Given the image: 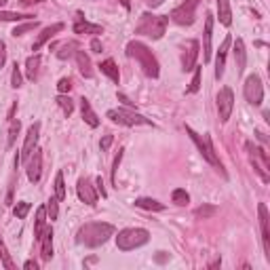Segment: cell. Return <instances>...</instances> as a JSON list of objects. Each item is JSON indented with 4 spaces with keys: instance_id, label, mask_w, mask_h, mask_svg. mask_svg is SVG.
Wrapping results in <instances>:
<instances>
[{
    "instance_id": "cell-1",
    "label": "cell",
    "mask_w": 270,
    "mask_h": 270,
    "mask_svg": "<svg viewBox=\"0 0 270 270\" xmlns=\"http://www.w3.org/2000/svg\"><path fill=\"white\" fill-rule=\"evenodd\" d=\"M114 226L106 224V222H89V224L80 226L78 234H76V240L84 247H100L104 245L110 236H114Z\"/></svg>"
},
{
    "instance_id": "cell-2",
    "label": "cell",
    "mask_w": 270,
    "mask_h": 270,
    "mask_svg": "<svg viewBox=\"0 0 270 270\" xmlns=\"http://www.w3.org/2000/svg\"><path fill=\"white\" fill-rule=\"evenodd\" d=\"M127 55L133 57V60L140 64V68L144 70V74L150 76V78H156V76L160 74L156 57H154V53H152L144 42H140V40H131V42L127 44Z\"/></svg>"
},
{
    "instance_id": "cell-3",
    "label": "cell",
    "mask_w": 270,
    "mask_h": 270,
    "mask_svg": "<svg viewBox=\"0 0 270 270\" xmlns=\"http://www.w3.org/2000/svg\"><path fill=\"white\" fill-rule=\"evenodd\" d=\"M167 22H169L167 15L144 13L140 17L138 26H135V34L148 36V38H152V40H158V38H162V34H165V30H167Z\"/></svg>"
},
{
    "instance_id": "cell-4",
    "label": "cell",
    "mask_w": 270,
    "mask_h": 270,
    "mask_svg": "<svg viewBox=\"0 0 270 270\" xmlns=\"http://www.w3.org/2000/svg\"><path fill=\"white\" fill-rule=\"evenodd\" d=\"M150 240V232L146 228H124L116 236V247L120 252H131V249L144 247Z\"/></svg>"
},
{
    "instance_id": "cell-5",
    "label": "cell",
    "mask_w": 270,
    "mask_h": 270,
    "mask_svg": "<svg viewBox=\"0 0 270 270\" xmlns=\"http://www.w3.org/2000/svg\"><path fill=\"white\" fill-rule=\"evenodd\" d=\"M186 133L192 138V142L196 144V148H198V152L202 154V158H205L209 165H214L216 169H222V162H220V158H218V154H216V148H214V144H211V135H198L192 127H188L186 124Z\"/></svg>"
},
{
    "instance_id": "cell-6",
    "label": "cell",
    "mask_w": 270,
    "mask_h": 270,
    "mask_svg": "<svg viewBox=\"0 0 270 270\" xmlns=\"http://www.w3.org/2000/svg\"><path fill=\"white\" fill-rule=\"evenodd\" d=\"M200 0H184L180 6H176L171 11V17L173 22H176L178 26H192L196 22V6H198Z\"/></svg>"
},
{
    "instance_id": "cell-7",
    "label": "cell",
    "mask_w": 270,
    "mask_h": 270,
    "mask_svg": "<svg viewBox=\"0 0 270 270\" xmlns=\"http://www.w3.org/2000/svg\"><path fill=\"white\" fill-rule=\"evenodd\" d=\"M112 122H118V124H124V127H135V124H146V127H150L152 120L142 116V114L138 112H131V110H124V108H116V110H108V114H106Z\"/></svg>"
},
{
    "instance_id": "cell-8",
    "label": "cell",
    "mask_w": 270,
    "mask_h": 270,
    "mask_svg": "<svg viewBox=\"0 0 270 270\" xmlns=\"http://www.w3.org/2000/svg\"><path fill=\"white\" fill-rule=\"evenodd\" d=\"M243 93H245V100L252 104V106H260L264 102V84H262V78L258 74H249L245 78V84H243Z\"/></svg>"
},
{
    "instance_id": "cell-9",
    "label": "cell",
    "mask_w": 270,
    "mask_h": 270,
    "mask_svg": "<svg viewBox=\"0 0 270 270\" xmlns=\"http://www.w3.org/2000/svg\"><path fill=\"white\" fill-rule=\"evenodd\" d=\"M249 152H252V165L254 169L260 173V178H262L264 184L270 182V160H268V152L260 146H252L249 144Z\"/></svg>"
},
{
    "instance_id": "cell-10",
    "label": "cell",
    "mask_w": 270,
    "mask_h": 270,
    "mask_svg": "<svg viewBox=\"0 0 270 270\" xmlns=\"http://www.w3.org/2000/svg\"><path fill=\"white\" fill-rule=\"evenodd\" d=\"M216 106H218V114H220V120L226 122L230 118V114L234 110V93L230 86H224V89H220L218 98H216Z\"/></svg>"
},
{
    "instance_id": "cell-11",
    "label": "cell",
    "mask_w": 270,
    "mask_h": 270,
    "mask_svg": "<svg viewBox=\"0 0 270 270\" xmlns=\"http://www.w3.org/2000/svg\"><path fill=\"white\" fill-rule=\"evenodd\" d=\"M198 42L196 40H188L186 46H184V55H182V70L184 72H190L194 70L196 66V57H198Z\"/></svg>"
},
{
    "instance_id": "cell-12",
    "label": "cell",
    "mask_w": 270,
    "mask_h": 270,
    "mask_svg": "<svg viewBox=\"0 0 270 270\" xmlns=\"http://www.w3.org/2000/svg\"><path fill=\"white\" fill-rule=\"evenodd\" d=\"M28 180L36 184L38 180H40V173H42V150L34 148V152L30 154V158H28Z\"/></svg>"
},
{
    "instance_id": "cell-13",
    "label": "cell",
    "mask_w": 270,
    "mask_h": 270,
    "mask_svg": "<svg viewBox=\"0 0 270 270\" xmlns=\"http://www.w3.org/2000/svg\"><path fill=\"white\" fill-rule=\"evenodd\" d=\"M258 214H260V228H262V243H264V252H266V258L270 260V230H268V222H270V216H268V209L264 202L258 205Z\"/></svg>"
},
{
    "instance_id": "cell-14",
    "label": "cell",
    "mask_w": 270,
    "mask_h": 270,
    "mask_svg": "<svg viewBox=\"0 0 270 270\" xmlns=\"http://www.w3.org/2000/svg\"><path fill=\"white\" fill-rule=\"evenodd\" d=\"M76 192H78V198L82 202H86V205H95L98 202V190H95V186H91V182L86 178H80L78 180V186H76Z\"/></svg>"
},
{
    "instance_id": "cell-15",
    "label": "cell",
    "mask_w": 270,
    "mask_h": 270,
    "mask_svg": "<svg viewBox=\"0 0 270 270\" xmlns=\"http://www.w3.org/2000/svg\"><path fill=\"white\" fill-rule=\"evenodd\" d=\"M38 133H40V122H34L32 127L28 129V133H26L24 150H22V156H19V158H24V160H28V158H30V154L34 152L36 144H38Z\"/></svg>"
},
{
    "instance_id": "cell-16",
    "label": "cell",
    "mask_w": 270,
    "mask_h": 270,
    "mask_svg": "<svg viewBox=\"0 0 270 270\" xmlns=\"http://www.w3.org/2000/svg\"><path fill=\"white\" fill-rule=\"evenodd\" d=\"M211 36H214V15L207 13L205 19V32H202V62H211Z\"/></svg>"
},
{
    "instance_id": "cell-17",
    "label": "cell",
    "mask_w": 270,
    "mask_h": 270,
    "mask_svg": "<svg viewBox=\"0 0 270 270\" xmlns=\"http://www.w3.org/2000/svg\"><path fill=\"white\" fill-rule=\"evenodd\" d=\"M230 44H232V36H226L224 40L220 44V51H218V57H216V78H222L224 76V68H226V51L230 49Z\"/></svg>"
},
{
    "instance_id": "cell-18",
    "label": "cell",
    "mask_w": 270,
    "mask_h": 270,
    "mask_svg": "<svg viewBox=\"0 0 270 270\" xmlns=\"http://www.w3.org/2000/svg\"><path fill=\"white\" fill-rule=\"evenodd\" d=\"M64 24H53V26H46L44 28V30L40 32V34H38V38H36V40H34V46H32V49L34 51H38V49H40V46L46 42V40H51V38L55 36V34H60L62 30H64Z\"/></svg>"
},
{
    "instance_id": "cell-19",
    "label": "cell",
    "mask_w": 270,
    "mask_h": 270,
    "mask_svg": "<svg viewBox=\"0 0 270 270\" xmlns=\"http://www.w3.org/2000/svg\"><path fill=\"white\" fill-rule=\"evenodd\" d=\"M74 32H76V34H93V36H98V34L104 32V28L98 26V24L84 22L82 13H78V19H76V24H74Z\"/></svg>"
},
{
    "instance_id": "cell-20",
    "label": "cell",
    "mask_w": 270,
    "mask_h": 270,
    "mask_svg": "<svg viewBox=\"0 0 270 270\" xmlns=\"http://www.w3.org/2000/svg\"><path fill=\"white\" fill-rule=\"evenodd\" d=\"M234 62H236V74H243L247 66V51H245L243 38H236L234 42Z\"/></svg>"
},
{
    "instance_id": "cell-21",
    "label": "cell",
    "mask_w": 270,
    "mask_h": 270,
    "mask_svg": "<svg viewBox=\"0 0 270 270\" xmlns=\"http://www.w3.org/2000/svg\"><path fill=\"white\" fill-rule=\"evenodd\" d=\"M80 112H82V120L89 124V127H100V118H98V114L93 112V108H91V104H89V100H80Z\"/></svg>"
},
{
    "instance_id": "cell-22",
    "label": "cell",
    "mask_w": 270,
    "mask_h": 270,
    "mask_svg": "<svg viewBox=\"0 0 270 270\" xmlns=\"http://www.w3.org/2000/svg\"><path fill=\"white\" fill-rule=\"evenodd\" d=\"M42 243V260L44 262H49V260L53 258V230L51 228H44V232L40 234V238H38Z\"/></svg>"
},
{
    "instance_id": "cell-23",
    "label": "cell",
    "mask_w": 270,
    "mask_h": 270,
    "mask_svg": "<svg viewBox=\"0 0 270 270\" xmlns=\"http://www.w3.org/2000/svg\"><path fill=\"white\" fill-rule=\"evenodd\" d=\"M100 70L108 76V78L112 80V82H120V72H118V66L114 64V60H106V62H102L100 64Z\"/></svg>"
},
{
    "instance_id": "cell-24",
    "label": "cell",
    "mask_w": 270,
    "mask_h": 270,
    "mask_svg": "<svg viewBox=\"0 0 270 270\" xmlns=\"http://www.w3.org/2000/svg\"><path fill=\"white\" fill-rule=\"evenodd\" d=\"M74 55H76V64H78L80 74L84 76V78H91L93 70H91V60H89V55H86L84 51H76Z\"/></svg>"
},
{
    "instance_id": "cell-25",
    "label": "cell",
    "mask_w": 270,
    "mask_h": 270,
    "mask_svg": "<svg viewBox=\"0 0 270 270\" xmlns=\"http://www.w3.org/2000/svg\"><path fill=\"white\" fill-rule=\"evenodd\" d=\"M218 2V15H220V22L224 26L232 24V11H230V2L228 0H216Z\"/></svg>"
},
{
    "instance_id": "cell-26",
    "label": "cell",
    "mask_w": 270,
    "mask_h": 270,
    "mask_svg": "<svg viewBox=\"0 0 270 270\" xmlns=\"http://www.w3.org/2000/svg\"><path fill=\"white\" fill-rule=\"evenodd\" d=\"M38 66H40V55L28 57V62H26V76L30 80H36L38 78Z\"/></svg>"
},
{
    "instance_id": "cell-27",
    "label": "cell",
    "mask_w": 270,
    "mask_h": 270,
    "mask_svg": "<svg viewBox=\"0 0 270 270\" xmlns=\"http://www.w3.org/2000/svg\"><path fill=\"white\" fill-rule=\"evenodd\" d=\"M30 13H13V11H2L0 8V22H32Z\"/></svg>"
},
{
    "instance_id": "cell-28",
    "label": "cell",
    "mask_w": 270,
    "mask_h": 270,
    "mask_svg": "<svg viewBox=\"0 0 270 270\" xmlns=\"http://www.w3.org/2000/svg\"><path fill=\"white\" fill-rule=\"evenodd\" d=\"M135 207H140V209H146V211H162L165 209V205L158 200H154V198H138L135 200Z\"/></svg>"
},
{
    "instance_id": "cell-29",
    "label": "cell",
    "mask_w": 270,
    "mask_h": 270,
    "mask_svg": "<svg viewBox=\"0 0 270 270\" xmlns=\"http://www.w3.org/2000/svg\"><path fill=\"white\" fill-rule=\"evenodd\" d=\"M44 222H46V207H40L36 211V224H34V236L40 238V234L44 232Z\"/></svg>"
},
{
    "instance_id": "cell-30",
    "label": "cell",
    "mask_w": 270,
    "mask_h": 270,
    "mask_svg": "<svg viewBox=\"0 0 270 270\" xmlns=\"http://www.w3.org/2000/svg\"><path fill=\"white\" fill-rule=\"evenodd\" d=\"M53 188H55V198L57 200H66V184H64V173L62 171H57Z\"/></svg>"
},
{
    "instance_id": "cell-31",
    "label": "cell",
    "mask_w": 270,
    "mask_h": 270,
    "mask_svg": "<svg viewBox=\"0 0 270 270\" xmlns=\"http://www.w3.org/2000/svg\"><path fill=\"white\" fill-rule=\"evenodd\" d=\"M171 200L176 202V205L184 207V205H188V202H190V194L184 188H176V190H173V194H171Z\"/></svg>"
},
{
    "instance_id": "cell-32",
    "label": "cell",
    "mask_w": 270,
    "mask_h": 270,
    "mask_svg": "<svg viewBox=\"0 0 270 270\" xmlns=\"http://www.w3.org/2000/svg\"><path fill=\"white\" fill-rule=\"evenodd\" d=\"M8 120H11V127H8V148H11L13 144H15V140H17V133H19V127H22V122H19L15 116H11Z\"/></svg>"
},
{
    "instance_id": "cell-33",
    "label": "cell",
    "mask_w": 270,
    "mask_h": 270,
    "mask_svg": "<svg viewBox=\"0 0 270 270\" xmlns=\"http://www.w3.org/2000/svg\"><path fill=\"white\" fill-rule=\"evenodd\" d=\"M57 104H60V108L64 110V114H66V116H70V114L74 112V102H72L70 98H66L64 93L60 95V98H57Z\"/></svg>"
},
{
    "instance_id": "cell-34",
    "label": "cell",
    "mask_w": 270,
    "mask_h": 270,
    "mask_svg": "<svg viewBox=\"0 0 270 270\" xmlns=\"http://www.w3.org/2000/svg\"><path fill=\"white\" fill-rule=\"evenodd\" d=\"M36 28H38V22H36V19H32V22H28V24H24V26H17L15 30H13V36H24V34H28V32L36 30Z\"/></svg>"
},
{
    "instance_id": "cell-35",
    "label": "cell",
    "mask_w": 270,
    "mask_h": 270,
    "mask_svg": "<svg viewBox=\"0 0 270 270\" xmlns=\"http://www.w3.org/2000/svg\"><path fill=\"white\" fill-rule=\"evenodd\" d=\"M216 214H218V207H214V205H202V207H198L194 211V216L196 218H202V220H207V218L216 216Z\"/></svg>"
},
{
    "instance_id": "cell-36",
    "label": "cell",
    "mask_w": 270,
    "mask_h": 270,
    "mask_svg": "<svg viewBox=\"0 0 270 270\" xmlns=\"http://www.w3.org/2000/svg\"><path fill=\"white\" fill-rule=\"evenodd\" d=\"M30 209H32V205L30 202H26V200H22V202H17L15 205V218H19V220H24L28 214H30Z\"/></svg>"
},
{
    "instance_id": "cell-37",
    "label": "cell",
    "mask_w": 270,
    "mask_h": 270,
    "mask_svg": "<svg viewBox=\"0 0 270 270\" xmlns=\"http://www.w3.org/2000/svg\"><path fill=\"white\" fill-rule=\"evenodd\" d=\"M57 202H60V200H57V198H49V200H46V214H49V220L53 222V220H57V216H60V207H57Z\"/></svg>"
},
{
    "instance_id": "cell-38",
    "label": "cell",
    "mask_w": 270,
    "mask_h": 270,
    "mask_svg": "<svg viewBox=\"0 0 270 270\" xmlns=\"http://www.w3.org/2000/svg\"><path fill=\"white\" fill-rule=\"evenodd\" d=\"M200 70L202 68H196L194 66V78H192V82H190V86H188V93H196L198 89H200Z\"/></svg>"
},
{
    "instance_id": "cell-39",
    "label": "cell",
    "mask_w": 270,
    "mask_h": 270,
    "mask_svg": "<svg viewBox=\"0 0 270 270\" xmlns=\"http://www.w3.org/2000/svg\"><path fill=\"white\" fill-rule=\"evenodd\" d=\"M11 84H13V89H19V86H22V72H19V66H17V64L13 66V74H11Z\"/></svg>"
},
{
    "instance_id": "cell-40",
    "label": "cell",
    "mask_w": 270,
    "mask_h": 270,
    "mask_svg": "<svg viewBox=\"0 0 270 270\" xmlns=\"http://www.w3.org/2000/svg\"><path fill=\"white\" fill-rule=\"evenodd\" d=\"M76 44H72V42H68V44H64L60 51H57V57H60V60H68V57H70L72 53H76V51H70V49H74Z\"/></svg>"
},
{
    "instance_id": "cell-41",
    "label": "cell",
    "mask_w": 270,
    "mask_h": 270,
    "mask_svg": "<svg viewBox=\"0 0 270 270\" xmlns=\"http://www.w3.org/2000/svg\"><path fill=\"white\" fill-rule=\"evenodd\" d=\"M72 89V82H70V78H62L60 82H57V91L60 93H68Z\"/></svg>"
},
{
    "instance_id": "cell-42",
    "label": "cell",
    "mask_w": 270,
    "mask_h": 270,
    "mask_svg": "<svg viewBox=\"0 0 270 270\" xmlns=\"http://www.w3.org/2000/svg\"><path fill=\"white\" fill-rule=\"evenodd\" d=\"M112 142H114L112 135H104V140L100 142V148H102V152H108V148L112 146Z\"/></svg>"
},
{
    "instance_id": "cell-43",
    "label": "cell",
    "mask_w": 270,
    "mask_h": 270,
    "mask_svg": "<svg viewBox=\"0 0 270 270\" xmlns=\"http://www.w3.org/2000/svg\"><path fill=\"white\" fill-rule=\"evenodd\" d=\"M120 158H122V150H118V156L114 158V167H112V182L116 184V171H118V165H120Z\"/></svg>"
},
{
    "instance_id": "cell-44",
    "label": "cell",
    "mask_w": 270,
    "mask_h": 270,
    "mask_svg": "<svg viewBox=\"0 0 270 270\" xmlns=\"http://www.w3.org/2000/svg\"><path fill=\"white\" fill-rule=\"evenodd\" d=\"M4 64H6V46H4L2 40H0V70L4 68Z\"/></svg>"
},
{
    "instance_id": "cell-45",
    "label": "cell",
    "mask_w": 270,
    "mask_h": 270,
    "mask_svg": "<svg viewBox=\"0 0 270 270\" xmlns=\"http://www.w3.org/2000/svg\"><path fill=\"white\" fill-rule=\"evenodd\" d=\"M91 49H93V53H102V42H100V38H93V40H91Z\"/></svg>"
},
{
    "instance_id": "cell-46",
    "label": "cell",
    "mask_w": 270,
    "mask_h": 270,
    "mask_svg": "<svg viewBox=\"0 0 270 270\" xmlns=\"http://www.w3.org/2000/svg\"><path fill=\"white\" fill-rule=\"evenodd\" d=\"M144 2H146L150 8H158L162 2H165V0H144Z\"/></svg>"
},
{
    "instance_id": "cell-47",
    "label": "cell",
    "mask_w": 270,
    "mask_h": 270,
    "mask_svg": "<svg viewBox=\"0 0 270 270\" xmlns=\"http://www.w3.org/2000/svg\"><path fill=\"white\" fill-rule=\"evenodd\" d=\"M154 260H156V262H158V264H165V262H167V260H169V256H167L165 252H158V256H156V258H154Z\"/></svg>"
},
{
    "instance_id": "cell-48",
    "label": "cell",
    "mask_w": 270,
    "mask_h": 270,
    "mask_svg": "<svg viewBox=\"0 0 270 270\" xmlns=\"http://www.w3.org/2000/svg\"><path fill=\"white\" fill-rule=\"evenodd\" d=\"M118 100H120V102H124V104H127L129 108H133V106H135V104H133V102H131V100L127 98V95H122V93H118Z\"/></svg>"
},
{
    "instance_id": "cell-49",
    "label": "cell",
    "mask_w": 270,
    "mask_h": 270,
    "mask_svg": "<svg viewBox=\"0 0 270 270\" xmlns=\"http://www.w3.org/2000/svg\"><path fill=\"white\" fill-rule=\"evenodd\" d=\"M24 268H26V270H38V264L30 260V262H26V264H24Z\"/></svg>"
},
{
    "instance_id": "cell-50",
    "label": "cell",
    "mask_w": 270,
    "mask_h": 270,
    "mask_svg": "<svg viewBox=\"0 0 270 270\" xmlns=\"http://www.w3.org/2000/svg\"><path fill=\"white\" fill-rule=\"evenodd\" d=\"M95 184H98V190L102 192V196H106V190H104V182H102V178L95 180Z\"/></svg>"
},
{
    "instance_id": "cell-51",
    "label": "cell",
    "mask_w": 270,
    "mask_h": 270,
    "mask_svg": "<svg viewBox=\"0 0 270 270\" xmlns=\"http://www.w3.org/2000/svg\"><path fill=\"white\" fill-rule=\"evenodd\" d=\"M256 135H258V140H260V142H264V144H266V135H264L262 131H256Z\"/></svg>"
},
{
    "instance_id": "cell-52",
    "label": "cell",
    "mask_w": 270,
    "mask_h": 270,
    "mask_svg": "<svg viewBox=\"0 0 270 270\" xmlns=\"http://www.w3.org/2000/svg\"><path fill=\"white\" fill-rule=\"evenodd\" d=\"M120 4H122L124 8H127V11H129V8H131V2H129V0H120Z\"/></svg>"
},
{
    "instance_id": "cell-53",
    "label": "cell",
    "mask_w": 270,
    "mask_h": 270,
    "mask_svg": "<svg viewBox=\"0 0 270 270\" xmlns=\"http://www.w3.org/2000/svg\"><path fill=\"white\" fill-rule=\"evenodd\" d=\"M24 4H32V2H42V0H22Z\"/></svg>"
},
{
    "instance_id": "cell-54",
    "label": "cell",
    "mask_w": 270,
    "mask_h": 270,
    "mask_svg": "<svg viewBox=\"0 0 270 270\" xmlns=\"http://www.w3.org/2000/svg\"><path fill=\"white\" fill-rule=\"evenodd\" d=\"M4 4H6V0H0V8H2Z\"/></svg>"
}]
</instances>
